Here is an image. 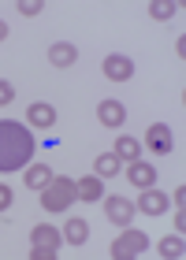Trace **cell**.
<instances>
[{
  "label": "cell",
  "instance_id": "obj_11",
  "mask_svg": "<svg viewBox=\"0 0 186 260\" xmlns=\"http://www.w3.org/2000/svg\"><path fill=\"white\" fill-rule=\"evenodd\" d=\"M138 208H142L145 216H164L168 212V197L149 186V190H142V197H138Z\"/></svg>",
  "mask_w": 186,
  "mask_h": 260
},
{
  "label": "cell",
  "instance_id": "obj_3",
  "mask_svg": "<svg viewBox=\"0 0 186 260\" xmlns=\"http://www.w3.org/2000/svg\"><path fill=\"white\" fill-rule=\"evenodd\" d=\"M149 249V238L142 231H123L119 238L112 242V260H134Z\"/></svg>",
  "mask_w": 186,
  "mask_h": 260
},
{
  "label": "cell",
  "instance_id": "obj_7",
  "mask_svg": "<svg viewBox=\"0 0 186 260\" xmlns=\"http://www.w3.org/2000/svg\"><path fill=\"white\" fill-rule=\"evenodd\" d=\"M127 179H131L138 190H149V186H157V168H153V164H145V160H131Z\"/></svg>",
  "mask_w": 186,
  "mask_h": 260
},
{
  "label": "cell",
  "instance_id": "obj_17",
  "mask_svg": "<svg viewBox=\"0 0 186 260\" xmlns=\"http://www.w3.org/2000/svg\"><path fill=\"white\" fill-rule=\"evenodd\" d=\"M138 152H142V145H138L134 138L119 134V141H115V156H119V160H138Z\"/></svg>",
  "mask_w": 186,
  "mask_h": 260
},
{
  "label": "cell",
  "instance_id": "obj_8",
  "mask_svg": "<svg viewBox=\"0 0 186 260\" xmlns=\"http://www.w3.org/2000/svg\"><path fill=\"white\" fill-rule=\"evenodd\" d=\"M97 119H101L104 126L119 130V126L127 123V108H123L119 101H101V104H97Z\"/></svg>",
  "mask_w": 186,
  "mask_h": 260
},
{
  "label": "cell",
  "instance_id": "obj_1",
  "mask_svg": "<svg viewBox=\"0 0 186 260\" xmlns=\"http://www.w3.org/2000/svg\"><path fill=\"white\" fill-rule=\"evenodd\" d=\"M34 141L30 126H22L15 119H0V171H22L34 160Z\"/></svg>",
  "mask_w": 186,
  "mask_h": 260
},
{
  "label": "cell",
  "instance_id": "obj_20",
  "mask_svg": "<svg viewBox=\"0 0 186 260\" xmlns=\"http://www.w3.org/2000/svg\"><path fill=\"white\" fill-rule=\"evenodd\" d=\"M19 11H22V15H38V11H45V4H41V0H19Z\"/></svg>",
  "mask_w": 186,
  "mask_h": 260
},
{
  "label": "cell",
  "instance_id": "obj_23",
  "mask_svg": "<svg viewBox=\"0 0 186 260\" xmlns=\"http://www.w3.org/2000/svg\"><path fill=\"white\" fill-rule=\"evenodd\" d=\"M30 256H34V260H56V249H38V245H34Z\"/></svg>",
  "mask_w": 186,
  "mask_h": 260
},
{
  "label": "cell",
  "instance_id": "obj_10",
  "mask_svg": "<svg viewBox=\"0 0 186 260\" xmlns=\"http://www.w3.org/2000/svg\"><path fill=\"white\" fill-rule=\"evenodd\" d=\"M75 193H78V201H86V205H93V201H104L101 175H86V179H78V182H75Z\"/></svg>",
  "mask_w": 186,
  "mask_h": 260
},
{
  "label": "cell",
  "instance_id": "obj_21",
  "mask_svg": "<svg viewBox=\"0 0 186 260\" xmlns=\"http://www.w3.org/2000/svg\"><path fill=\"white\" fill-rule=\"evenodd\" d=\"M11 101H15V86L0 78V104H11Z\"/></svg>",
  "mask_w": 186,
  "mask_h": 260
},
{
  "label": "cell",
  "instance_id": "obj_15",
  "mask_svg": "<svg viewBox=\"0 0 186 260\" xmlns=\"http://www.w3.org/2000/svg\"><path fill=\"white\" fill-rule=\"evenodd\" d=\"M64 238L71 242V245H86V238H89V223H86V219H67Z\"/></svg>",
  "mask_w": 186,
  "mask_h": 260
},
{
  "label": "cell",
  "instance_id": "obj_14",
  "mask_svg": "<svg viewBox=\"0 0 186 260\" xmlns=\"http://www.w3.org/2000/svg\"><path fill=\"white\" fill-rule=\"evenodd\" d=\"M22 175H26V186H30V190H45V186L52 182V171H49V164H30V168L22 171Z\"/></svg>",
  "mask_w": 186,
  "mask_h": 260
},
{
  "label": "cell",
  "instance_id": "obj_16",
  "mask_svg": "<svg viewBox=\"0 0 186 260\" xmlns=\"http://www.w3.org/2000/svg\"><path fill=\"white\" fill-rule=\"evenodd\" d=\"M93 171H97L101 179H112V175H119V156H115V152H104V156L93 160Z\"/></svg>",
  "mask_w": 186,
  "mask_h": 260
},
{
  "label": "cell",
  "instance_id": "obj_9",
  "mask_svg": "<svg viewBox=\"0 0 186 260\" xmlns=\"http://www.w3.org/2000/svg\"><path fill=\"white\" fill-rule=\"evenodd\" d=\"M26 123H30L34 130H49V126L56 123V108H52V104H45V101H34L30 112H26Z\"/></svg>",
  "mask_w": 186,
  "mask_h": 260
},
{
  "label": "cell",
  "instance_id": "obj_6",
  "mask_svg": "<svg viewBox=\"0 0 186 260\" xmlns=\"http://www.w3.org/2000/svg\"><path fill=\"white\" fill-rule=\"evenodd\" d=\"M131 75H134V60H131V56H104V78L127 82Z\"/></svg>",
  "mask_w": 186,
  "mask_h": 260
},
{
  "label": "cell",
  "instance_id": "obj_2",
  "mask_svg": "<svg viewBox=\"0 0 186 260\" xmlns=\"http://www.w3.org/2000/svg\"><path fill=\"white\" fill-rule=\"evenodd\" d=\"M71 201H78V193H75V179H52L49 186L41 190V205H45V212H64V208H71Z\"/></svg>",
  "mask_w": 186,
  "mask_h": 260
},
{
  "label": "cell",
  "instance_id": "obj_19",
  "mask_svg": "<svg viewBox=\"0 0 186 260\" xmlns=\"http://www.w3.org/2000/svg\"><path fill=\"white\" fill-rule=\"evenodd\" d=\"M186 253V245H182V234H171V238L160 242V256H168V260H175Z\"/></svg>",
  "mask_w": 186,
  "mask_h": 260
},
{
  "label": "cell",
  "instance_id": "obj_24",
  "mask_svg": "<svg viewBox=\"0 0 186 260\" xmlns=\"http://www.w3.org/2000/svg\"><path fill=\"white\" fill-rule=\"evenodd\" d=\"M8 38V22H0V41H4Z\"/></svg>",
  "mask_w": 186,
  "mask_h": 260
},
{
  "label": "cell",
  "instance_id": "obj_22",
  "mask_svg": "<svg viewBox=\"0 0 186 260\" xmlns=\"http://www.w3.org/2000/svg\"><path fill=\"white\" fill-rule=\"evenodd\" d=\"M11 201H15L11 186H4V182H0V212H8V208H11Z\"/></svg>",
  "mask_w": 186,
  "mask_h": 260
},
{
  "label": "cell",
  "instance_id": "obj_18",
  "mask_svg": "<svg viewBox=\"0 0 186 260\" xmlns=\"http://www.w3.org/2000/svg\"><path fill=\"white\" fill-rule=\"evenodd\" d=\"M175 11H179V4H171V0H153V4H149V15H153L157 22H168Z\"/></svg>",
  "mask_w": 186,
  "mask_h": 260
},
{
  "label": "cell",
  "instance_id": "obj_4",
  "mask_svg": "<svg viewBox=\"0 0 186 260\" xmlns=\"http://www.w3.org/2000/svg\"><path fill=\"white\" fill-rule=\"evenodd\" d=\"M145 145L153 149V152H160V156H168L171 149H175V138H171V126L168 123H153L145 130Z\"/></svg>",
  "mask_w": 186,
  "mask_h": 260
},
{
  "label": "cell",
  "instance_id": "obj_5",
  "mask_svg": "<svg viewBox=\"0 0 186 260\" xmlns=\"http://www.w3.org/2000/svg\"><path fill=\"white\" fill-rule=\"evenodd\" d=\"M104 216H108L115 227H131L134 219V205L127 197H104Z\"/></svg>",
  "mask_w": 186,
  "mask_h": 260
},
{
  "label": "cell",
  "instance_id": "obj_13",
  "mask_svg": "<svg viewBox=\"0 0 186 260\" xmlns=\"http://www.w3.org/2000/svg\"><path fill=\"white\" fill-rule=\"evenodd\" d=\"M34 245L38 249H60V231L49 227V223H38L34 227Z\"/></svg>",
  "mask_w": 186,
  "mask_h": 260
},
{
  "label": "cell",
  "instance_id": "obj_12",
  "mask_svg": "<svg viewBox=\"0 0 186 260\" xmlns=\"http://www.w3.org/2000/svg\"><path fill=\"white\" fill-rule=\"evenodd\" d=\"M75 60H78V49L71 41H52L49 45V63L52 67H71Z\"/></svg>",
  "mask_w": 186,
  "mask_h": 260
}]
</instances>
